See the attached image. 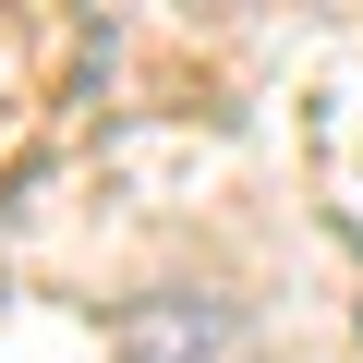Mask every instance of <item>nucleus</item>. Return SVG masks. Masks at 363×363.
Listing matches in <instances>:
<instances>
[{
    "label": "nucleus",
    "mask_w": 363,
    "mask_h": 363,
    "mask_svg": "<svg viewBox=\"0 0 363 363\" xmlns=\"http://www.w3.org/2000/svg\"><path fill=\"white\" fill-rule=\"evenodd\" d=\"M121 363H255V327L218 291H157L121 315Z\"/></svg>",
    "instance_id": "1"
}]
</instances>
